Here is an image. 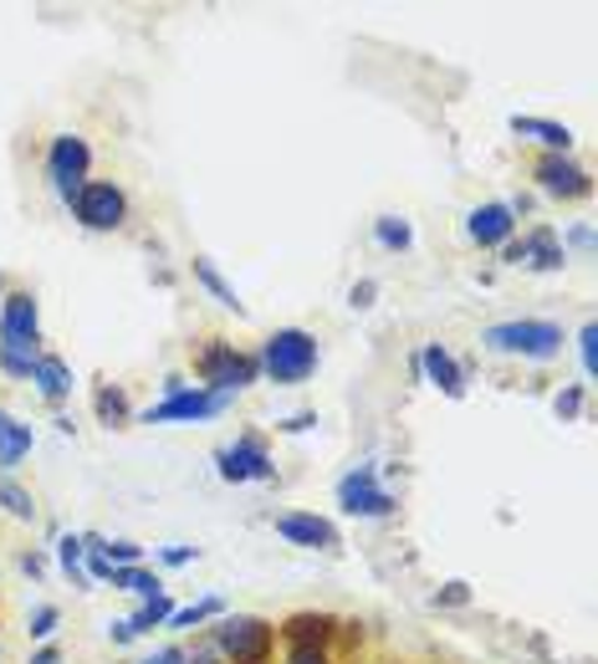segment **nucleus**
Wrapping results in <instances>:
<instances>
[{
	"label": "nucleus",
	"instance_id": "12",
	"mask_svg": "<svg viewBox=\"0 0 598 664\" xmlns=\"http://www.w3.org/2000/svg\"><path fill=\"white\" fill-rule=\"evenodd\" d=\"M538 179H542V190H548V194H588V190H594L584 169L568 164V159H557V154H548V159L538 164Z\"/></svg>",
	"mask_w": 598,
	"mask_h": 664
},
{
	"label": "nucleus",
	"instance_id": "6",
	"mask_svg": "<svg viewBox=\"0 0 598 664\" xmlns=\"http://www.w3.org/2000/svg\"><path fill=\"white\" fill-rule=\"evenodd\" d=\"M225 409V394H205V389H180L169 384V398L165 404H154L144 419L149 425H165V419H210V414Z\"/></svg>",
	"mask_w": 598,
	"mask_h": 664
},
{
	"label": "nucleus",
	"instance_id": "9",
	"mask_svg": "<svg viewBox=\"0 0 598 664\" xmlns=\"http://www.w3.org/2000/svg\"><path fill=\"white\" fill-rule=\"evenodd\" d=\"M72 205H77V221L88 230H113V225H123V210H128L113 184H82V194Z\"/></svg>",
	"mask_w": 598,
	"mask_h": 664
},
{
	"label": "nucleus",
	"instance_id": "4",
	"mask_svg": "<svg viewBox=\"0 0 598 664\" xmlns=\"http://www.w3.org/2000/svg\"><path fill=\"white\" fill-rule=\"evenodd\" d=\"M88 144L77 138V133H61L57 144H52V154H46V175H52V184H57V194L72 205L77 194H82V179H88Z\"/></svg>",
	"mask_w": 598,
	"mask_h": 664
},
{
	"label": "nucleus",
	"instance_id": "5",
	"mask_svg": "<svg viewBox=\"0 0 598 664\" xmlns=\"http://www.w3.org/2000/svg\"><path fill=\"white\" fill-rule=\"evenodd\" d=\"M200 373H205L221 394H230V389H246L256 379V358L236 353L230 342H210L205 353H200Z\"/></svg>",
	"mask_w": 598,
	"mask_h": 664
},
{
	"label": "nucleus",
	"instance_id": "22",
	"mask_svg": "<svg viewBox=\"0 0 598 664\" xmlns=\"http://www.w3.org/2000/svg\"><path fill=\"white\" fill-rule=\"evenodd\" d=\"M374 230H379V240H384L390 251H404V246H409V225L394 221V215H384V221H379Z\"/></svg>",
	"mask_w": 598,
	"mask_h": 664
},
{
	"label": "nucleus",
	"instance_id": "28",
	"mask_svg": "<svg viewBox=\"0 0 598 664\" xmlns=\"http://www.w3.org/2000/svg\"><path fill=\"white\" fill-rule=\"evenodd\" d=\"M578 404H584V389H568V394L557 398V414H578Z\"/></svg>",
	"mask_w": 598,
	"mask_h": 664
},
{
	"label": "nucleus",
	"instance_id": "29",
	"mask_svg": "<svg viewBox=\"0 0 598 664\" xmlns=\"http://www.w3.org/2000/svg\"><path fill=\"white\" fill-rule=\"evenodd\" d=\"M286 664H328V654L323 650H292V660Z\"/></svg>",
	"mask_w": 598,
	"mask_h": 664
},
{
	"label": "nucleus",
	"instance_id": "8",
	"mask_svg": "<svg viewBox=\"0 0 598 664\" xmlns=\"http://www.w3.org/2000/svg\"><path fill=\"white\" fill-rule=\"evenodd\" d=\"M338 502H343V511H353V517H390V511H394V496L374 481V471L343 475V486H338Z\"/></svg>",
	"mask_w": 598,
	"mask_h": 664
},
{
	"label": "nucleus",
	"instance_id": "17",
	"mask_svg": "<svg viewBox=\"0 0 598 664\" xmlns=\"http://www.w3.org/2000/svg\"><path fill=\"white\" fill-rule=\"evenodd\" d=\"M328 629H332V619H323V614H297V619H286V639H292V650H317Z\"/></svg>",
	"mask_w": 598,
	"mask_h": 664
},
{
	"label": "nucleus",
	"instance_id": "34",
	"mask_svg": "<svg viewBox=\"0 0 598 664\" xmlns=\"http://www.w3.org/2000/svg\"><path fill=\"white\" fill-rule=\"evenodd\" d=\"M31 664H57V650H42V654H36V660H31Z\"/></svg>",
	"mask_w": 598,
	"mask_h": 664
},
{
	"label": "nucleus",
	"instance_id": "24",
	"mask_svg": "<svg viewBox=\"0 0 598 664\" xmlns=\"http://www.w3.org/2000/svg\"><path fill=\"white\" fill-rule=\"evenodd\" d=\"M61 567H67L77 583H88V577H82V542H77V537H67V542H61Z\"/></svg>",
	"mask_w": 598,
	"mask_h": 664
},
{
	"label": "nucleus",
	"instance_id": "14",
	"mask_svg": "<svg viewBox=\"0 0 598 664\" xmlns=\"http://www.w3.org/2000/svg\"><path fill=\"white\" fill-rule=\"evenodd\" d=\"M419 363H425V373H430V379H435V384H440V389H445L450 398H461V394H465V379H461V369H455V358H450L445 348H440V342H430Z\"/></svg>",
	"mask_w": 598,
	"mask_h": 664
},
{
	"label": "nucleus",
	"instance_id": "3",
	"mask_svg": "<svg viewBox=\"0 0 598 664\" xmlns=\"http://www.w3.org/2000/svg\"><path fill=\"white\" fill-rule=\"evenodd\" d=\"M215 650L230 654L236 664H261L271 650V623L267 619H251V614H240V619H225L215 629Z\"/></svg>",
	"mask_w": 598,
	"mask_h": 664
},
{
	"label": "nucleus",
	"instance_id": "15",
	"mask_svg": "<svg viewBox=\"0 0 598 664\" xmlns=\"http://www.w3.org/2000/svg\"><path fill=\"white\" fill-rule=\"evenodd\" d=\"M511 128L527 133V138H538V144H548L553 154H563V148L573 144V133L563 128V123H548V119H522V113H517V119H511Z\"/></svg>",
	"mask_w": 598,
	"mask_h": 664
},
{
	"label": "nucleus",
	"instance_id": "31",
	"mask_svg": "<svg viewBox=\"0 0 598 664\" xmlns=\"http://www.w3.org/2000/svg\"><path fill=\"white\" fill-rule=\"evenodd\" d=\"M190 558H195L190 547H169V552H165V562H169V567H180V562H190Z\"/></svg>",
	"mask_w": 598,
	"mask_h": 664
},
{
	"label": "nucleus",
	"instance_id": "10",
	"mask_svg": "<svg viewBox=\"0 0 598 664\" xmlns=\"http://www.w3.org/2000/svg\"><path fill=\"white\" fill-rule=\"evenodd\" d=\"M221 475L225 481H267L271 460L256 440H240V444H230V450H221Z\"/></svg>",
	"mask_w": 598,
	"mask_h": 664
},
{
	"label": "nucleus",
	"instance_id": "23",
	"mask_svg": "<svg viewBox=\"0 0 598 664\" xmlns=\"http://www.w3.org/2000/svg\"><path fill=\"white\" fill-rule=\"evenodd\" d=\"M210 614H221V604H215V598H205V604H195V608H174V614H169V623H174V629H190V623L210 619Z\"/></svg>",
	"mask_w": 598,
	"mask_h": 664
},
{
	"label": "nucleus",
	"instance_id": "21",
	"mask_svg": "<svg viewBox=\"0 0 598 664\" xmlns=\"http://www.w3.org/2000/svg\"><path fill=\"white\" fill-rule=\"evenodd\" d=\"M0 502H5V511H11V517H21V521L36 517V506H31V491H21L15 481H0Z\"/></svg>",
	"mask_w": 598,
	"mask_h": 664
},
{
	"label": "nucleus",
	"instance_id": "32",
	"mask_svg": "<svg viewBox=\"0 0 598 664\" xmlns=\"http://www.w3.org/2000/svg\"><path fill=\"white\" fill-rule=\"evenodd\" d=\"M144 664H184V654L180 650H159L154 660H144Z\"/></svg>",
	"mask_w": 598,
	"mask_h": 664
},
{
	"label": "nucleus",
	"instance_id": "16",
	"mask_svg": "<svg viewBox=\"0 0 598 664\" xmlns=\"http://www.w3.org/2000/svg\"><path fill=\"white\" fill-rule=\"evenodd\" d=\"M31 379H36V389H42L46 398H61L72 389V373H67L61 358H36V363H31Z\"/></svg>",
	"mask_w": 598,
	"mask_h": 664
},
{
	"label": "nucleus",
	"instance_id": "2",
	"mask_svg": "<svg viewBox=\"0 0 598 664\" xmlns=\"http://www.w3.org/2000/svg\"><path fill=\"white\" fill-rule=\"evenodd\" d=\"M486 348L522 353V358H553L563 348V333L553 323H501V327H486Z\"/></svg>",
	"mask_w": 598,
	"mask_h": 664
},
{
	"label": "nucleus",
	"instance_id": "13",
	"mask_svg": "<svg viewBox=\"0 0 598 664\" xmlns=\"http://www.w3.org/2000/svg\"><path fill=\"white\" fill-rule=\"evenodd\" d=\"M511 205H481L471 210V240L476 246H501V240L511 236Z\"/></svg>",
	"mask_w": 598,
	"mask_h": 664
},
{
	"label": "nucleus",
	"instance_id": "7",
	"mask_svg": "<svg viewBox=\"0 0 598 664\" xmlns=\"http://www.w3.org/2000/svg\"><path fill=\"white\" fill-rule=\"evenodd\" d=\"M0 348H15V353L36 358V302L26 292H11L5 307H0Z\"/></svg>",
	"mask_w": 598,
	"mask_h": 664
},
{
	"label": "nucleus",
	"instance_id": "11",
	"mask_svg": "<svg viewBox=\"0 0 598 664\" xmlns=\"http://www.w3.org/2000/svg\"><path fill=\"white\" fill-rule=\"evenodd\" d=\"M277 531H282L286 542H297V547H332V542H338L332 521L307 517V511H282V517H277Z\"/></svg>",
	"mask_w": 598,
	"mask_h": 664
},
{
	"label": "nucleus",
	"instance_id": "35",
	"mask_svg": "<svg viewBox=\"0 0 598 664\" xmlns=\"http://www.w3.org/2000/svg\"><path fill=\"white\" fill-rule=\"evenodd\" d=\"M0 425H5V414H0Z\"/></svg>",
	"mask_w": 598,
	"mask_h": 664
},
{
	"label": "nucleus",
	"instance_id": "18",
	"mask_svg": "<svg viewBox=\"0 0 598 664\" xmlns=\"http://www.w3.org/2000/svg\"><path fill=\"white\" fill-rule=\"evenodd\" d=\"M26 450H31V425L5 419V425H0V465H15Z\"/></svg>",
	"mask_w": 598,
	"mask_h": 664
},
{
	"label": "nucleus",
	"instance_id": "1",
	"mask_svg": "<svg viewBox=\"0 0 598 664\" xmlns=\"http://www.w3.org/2000/svg\"><path fill=\"white\" fill-rule=\"evenodd\" d=\"M267 373L277 384H302L307 373L317 369V342L302 333V327H282V333H271L267 338V353H261Z\"/></svg>",
	"mask_w": 598,
	"mask_h": 664
},
{
	"label": "nucleus",
	"instance_id": "33",
	"mask_svg": "<svg viewBox=\"0 0 598 664\" xmlns=\"http://www.w3.org/2000/svg\"><path fill=\"white\" fill-rule=\"evenodd\" d=\"M184 664H221V650H215V644H210V650H200L195 660H184Z\"/></svg>",
	"mask_w": 598,
	"mask_h": 664
},
{
	"label": "nucleus",
	"instance_id": "27",
	"mask_svg": "<svg viewBox=\"0 0 598 664\" xmlns=\"http://www.w3.org/2000/svg\"><path fill=\"white\" fill-rule=\"evenodd\" d=\"M98 409H103L108 419H119V414H128V404H123V394H98Z\"/></svg>",
	"mask_w": 598,
	"mask_h": 664
},
{
	"label": "nucleus",
	"instance_id": "30",
	"mask_svg": "<svg viewBox=\"0 0 598 664\" xmlns=\"http://www.w3.org/2000/svg\"><path fill=\"white\" fill-rule=\"evenodd\" d=\"M594 338H598V333H594V323H588L584 338H578V342H584V369H588V373H594Z\"/></svg>",
	"mask_w": 598,
	"mask_h": 664
},
{
	"label": "nucleus",
	"instance_id": "19",
	"mask_svg": "<svg viewBox=\"0 0 598 664\" xmlns=\"http://www.w3.org/2000/svg\"><path fill=\"white\" fill-rule=\"evenodd\" d=\"M103 577H113V588H128V593H144V598H159V583L138 567H108Z\"/></svg>",
	"mask_w": 598,
	"mask_h": 664
},
{
	"label": "nucleus",
	"instance_id": "26",
	"mask_svg": "<svg viewBox=\"0 0 598 664\" xmlns=\"http://www.w3.org/2000/svg\"><path fill=\"white\" fill-rule=\"evenodd\" d=\"M52 629H57V608H36V619H31V634L46 639Z\"/></svg>",
	"mask_w": 598,
	"mask_h": 664
},
{
	"label": "nucleus",
	"instance_id": "20",
	"mask_svg": "<svg viewBox=\"0 0 598 664\" xmlns=\"http://www.w3.org/2000/svg\"><path fill=\"white\" fill-rule=\"evenodd\" d=\"M195 277H200V281H205L210 292H215V302H221V307H230V312H240V296H236V292H230V286H225V277H221V271H215V266H210V261H195Z\"/></svg>",
	"mask_w": 598,
	"mask_h": 664
},
{
	"label": "nucleus",
	"instance_id": "25",
	"mask_svg": "<svg viewBox=\"0 0 598 664\" xmlns=\"http://www.w3.org/2000/svg\"><path fill=\"white\" fill-rule=\"evenodd\" d=\"M31 363H36V358L15 353V348H0V369H5V373H15V379H31Z\"/></svg>",
	"mask_w": 598,
	"mask_h": 664
}]
</instances>
